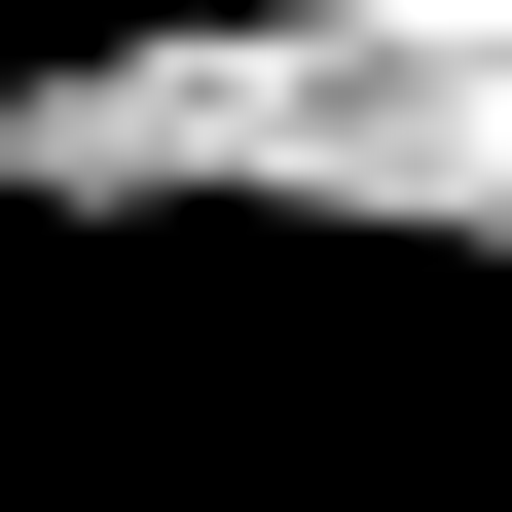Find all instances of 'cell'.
I'll list each match as a JSON object with an SVG mask.
<instances>
[{
  "instance_id": "cell-1",
  "label": "cell",
  "mask_w": 512,
  "mask_h": 512,
  "mask_svg": "<svg viewBox=\"0 0 512 512\" xmlns=\"http://www.w3.org/2000/svg\"><path fill=\"white\" fill-rule=\"evenodd\" d=\"M0 220H256L512 293V0H74L0 37Z\"/></svg>"
}]
</instances>
